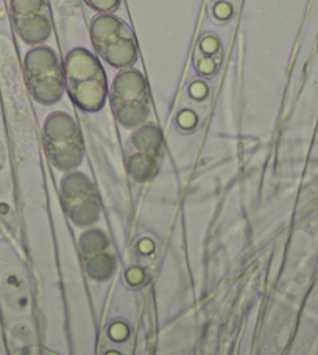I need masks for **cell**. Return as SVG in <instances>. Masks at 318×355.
I'll list each match as a JSON object with an SVG mask.
<instances>
[{
	"label": "cell",
	"mask_w": 318,
	"mask_h": 355,
	"mask_svg": "<svg viewBox=\"0 0 318 355\" xmlns=\"http://www.w3.org/2000/svg\"><path fill=\"white\" fill-rule=\"evenodd\" d=\"M87 6H91L94 11H99L100 15H112L119 10L122 0H85Z\"/></svg>",
	"instance_id": "obj_9"
},
{
	"label": "cell",
	"mask_w": 318,
	"mask_h": 355,
	"mask_svg": "<svg viewBox=\"0 0 318 355\" xmlns=\"http://www.w3.org/2000/svg\"><path fill=\"white\" fill-rule=\"evenodd\" d=\"M16 33L30 46H42L52 35V19L46 0H11Z\"/></svg>",
	"instance_id": "obj_6"
},
{
	"label": "cell",
	"mask_w": 318,
	"mask_h": 355,
	"mask_svg": "<svg viewBox=\"0 0 318 355\" xmlns=\"http://www.w3.org/2000/svg\"><path fill=\"white\" fill-rule=\"evenodd\" d=\"M65 87L80 110L97 112L105 106L110 86L103 66L87 49L77 47L65 60Z\"/></svg>",
	"instance_id": "obj_1"
},
{
	"label": "cell",
	"mask_w": 318,
	"mask_h": 355,
	"mask_svg": "<svg viewBox=\"0 0 318 355\" xmlns=\"http://www.w3.org/2000/svg\"><path fill=\"white\" fill-rule=\"evenodd\" d=\"M62 202L78 225H91L99 218L97 193L85 175L74 173L62 181Z\"/></svg>",
	"instance_id": "obj_8"
},
{
	"label": "cell",
	"mask_w": 318,
	"mask_h": 355,
	"mask_svg": "<svg viewBox=\"0 0 318 355\" xmlns=\"http://www.w3.org/2000/svg\"><path fill=\"white\" fill-rule=\"evenodd\" d=\"M44 142L50 159L58 168H74L83 159V139L75 120L56 111L44 123Z\"/></svg>",
	"instance_id": "obj_5"
},
{
	"label": "cell",
	"mask_w": 318,
	"mask_h": 355,
	"mask_svg": "<svg viewBox=\"0 0 318 355\" xmlns=\"http://www.w3.org/2000/svg\"><path fill=\"white\" fill-rule=\"evenodd\" d=\"M25 83L31 97L41 105H55L62 98L65 66L52 47L36 46L24 58Z\"/></svg>",
	"instance_id": "obj_2"
},
{
	"label": "cell",
	"mask_w": 318,
	"mask_h": 355,
	"mask_svg": "<svg viewBox=\"0 0 318 355\" xmlns=\"http://www.w3.org/2000/svg\"><path fill=\"white\" fill-rule=\"evenodd\" d=\"M89 33L100 58L111 67L128 69L137 61V44L131 30L114 15H97L89 25Z\"/></svg>",
	"instance_id": "obj_3"
},
{
	"label": "cell",
	"mask_w": 318,
	"mask_h": 355,
	"mask_svg": "<svg viewBox=\"0 0 318 355\" xmlns=\"http://www.w3.org/2000/svg\"><path fill=\"white\" fill-rule=\"evenodd\" d=\"M161 132L155 125L141 126L131 137L128 147V168L137 181H145L155 173L161 156Z\"/></svg>",
	"instance_id": "obj_7"
},
{
	"label": "cell",
	"mask_w": 318,
	"mask_h": 355,
	"mask_svg": "<svg viewBox=\"0 0 318 355\" xmlns=\"http://www.w3.org/2000/svg\"><path fill=\"white\" fill-rule=\"evenodd\" d=\"M110 103L114 117L126 128L141 126L150 116V92L144 75L135 69H124L112 80Z\"/></svg>",
	"instance_id": "obj_4"
}]
</instances>
